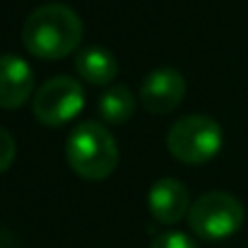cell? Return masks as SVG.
Masks as SVG:
<instances>
[{"label":"cell","mask_w":248,"mask_h":248,"mask_svg":"<svg viewBox=\"0 0 248 248\" xmlns=\"http://www.w3.org/2000/svg\"><path fill=\"white\" fill-rule=\"evenodd\" d=\"M222 125L215 118L205 113H190L171 125L166 147L173 159L195 166L215 159L222 150Z\"/></svg>","instance_id":"3"},{"label":"cell","mask_w":248,"mask_h":248,"mask_svg":"<svg viewBox=\"0 0 248 248\" xmlns=\"http://www.w3.org/2000/svg\"><path fill=\"white\" fill-rule=\"evenodd\" d=\"M82 36L84 24L80 15L63 2L36 7L22 24L24 48L41 61H61L75 53L82 44Z\"/></svg>","instance_id":"1"},{"label":"cell","mask_w":248,"mask_h":248,"mask_svg":"<svg viewBox=\"0 0 248 248\" xmlns=\"http://www.w3.org/2000/svg\"><path fill=\"white\" fill-rule=\"evenodd\" d=\"M190 210V195L178 178H159L150 190V212L159 224H176Z\"/></svg>","instance_id":"8"},{"label":"cell","mask_w":248,"mask_h":248,"mask_svg":"<svg viewBox=\"0 0 248 248\" xmlns=\"http://www.w3.org/2000/svg\"><path fill=\"white\" fill-rule=\"evenodd\" d=\"M65 159L84 181H104L118 166V145L111 130L99 121L75 125L65 142Z\"/></svg>","instance_id":"2"},{"label":"cell","mask_w":248,"mask_h":248,"mask_svg":"<svg viewBox=\"0 0 248 248\" xmlns=\"http://www.w3.org/2000/svg\"><path fill=\"white\" fill-rule=\"evenodd\" d=\"M183 96H186V80L173 68H159L150 73L140 87V104L145 111L155 116L171 113L173 108H178L183 104Z\"/></svg>","instance_id":"6"},{"label":"cell","mask_w":248,"mask_h":248,"mask_svg":"<svg viewBox=\"0 0 248 248\" xmlns=\"http://www.w3.org/2000/svg\"><path fill=\"white\" fill-rule=\"evenodd\" d=\"M150 248H198V246H195V241H193L188 234H181V232H164V234H159V236L152 241Z\"/></svg>","instance_id":"11"},{"label":"cell","mask_w":248,"mask_h":248,"mask_svg":"<svg viewBox=\"0 0 248 248\" xmlns=\"http://www.w3.org/2000/svg\"><path fill=\"white\" fill-rule=\"evenodd\" d=\"M34 116L39 123L58 128L70 123L84 108V89L82 84L68 75L51 78L41 84L34 94Z\"/></svg>","instance_id":"5"},{"label":"cell","mask_w":248,"mask_h":248,"mask_svg":"<svg viewBox=\"0 0 248 248\" xmlns=\"http://www.w3.org/2000/svg\"><path fill=\"white\" fill-rule=\"evenodd\" d=\"M0 248H15L12 236H10L7 232H2V229H0Z\"/></svg>","instance_id":"13"},{"label":"cell","mask_w":248,"mask_h":248,"mask_svg":"<svg viewBox=\"0 0 248 248\" xmlns=\"http://www.w3.org/2000/svg\"><path fill=\"white\" fill-rule=\"evenodd\" d=\"M138 108V96L125 84H111L99 99V113L106 123L123 125L133 118Z\"/></svg>","instance_id":"10"},{"label":"cell","mask_w":248,"mask_h":248,"mask_svg":"<svg viewBox=\"0 0 248 248\" xmlns=\"http://www.w3.org/2000/svg\"><path fill=\"white\" fill-rule=\"evenodd\" d=\"M15 155H17L15 138L5 128H0V173L10 169V164L15 162Z\"/></svg>","instance_id":"12"},{"label":"cell","mask_w":248,"mask_h":248,"mask_svg":"<svg viewBox=\"0 0 248 248\" xmlns=\"http://www.w3.org/2000/svg\"><path fill=\"white\" fill-rule=\"evenodd\" d=\"M188 224H190L193 234H198L205 241L229 239L244 224V205L232 193L210 190L190 205Z\"/></svg>","instance_id":"4"},{"label":"cell","mask_w":248,"mask_h":248,"mask_svg":"<svg viewBox=\"0 0 248 248\" xmlns=\"http://www.w3.org/2000/svg\"><path fill=\"white\" fill-rule=\"evenodd\" d=\"M75 70L87 84H111L118 75V61L108 48L89 46L82 48L75 58Z\"/></svg>","instance_id":"9"},{"label":"cell","mask_w":248,"mask_h":248,"mask_svg":"<svg viewBox=\"0 0 248 248\" xmlns=\"http://www.w3.org/2000/svg\"><path fill=\"white\" fill-rule=\"evenodd\" d=\"M34 92V70L31 65L15 56L2 53L0 56V108L15 111L19 108Z\"/></svg>","instance_id":"7"}]
</instances>
